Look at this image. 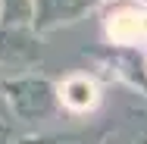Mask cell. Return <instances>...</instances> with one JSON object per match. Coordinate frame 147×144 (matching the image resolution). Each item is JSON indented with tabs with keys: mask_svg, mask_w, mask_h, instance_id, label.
Instances as JSON below:
<instances>
[{
	"mask_svg": "<svg viewBox=\"0 0 147 144\" xmlns=\"http://www.w3.org/2000/svg\"><path fill=\"white\" fill-rule=\"evenodd\" d=\"M107 38L122 47L147 44V3H119L103 19Z\"/></svg>",
	"mask_w": 147,
	"mask_h": 144,
	"instance_id": "obj_1",
	"label": "cell"
},
{
	"mask_svg": "<svg viewBox=\"0 0 147 144\" xmlns=\"http://www.w3.org/2000/svg\"><path fill=\"white\" fill-rule=\"evenodd\" d=\"M57 97L59 103L66 107V110H72V113H88L97 107V100H100V88L97 82L85 75V72H75V75H69V78H63L57 88Z\"/></svg>",
	"mask_w": 147,
	"mask_h": 144,
	"instance_id": "obj_2",
	"label": "cell"
}]
</instances>
